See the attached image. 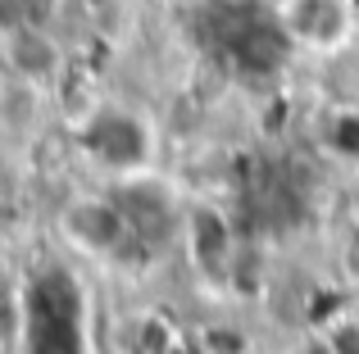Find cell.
<instances>
[{
    "label": "cell",
    "mask_w": 359,
    "mask_h": 354,
    "mask_svg": "<svg viewBox=\"0 0 359 354\" xmlns=\"http://www.w3.org/2000/svg\"><path fill=\"white\" fill-rule=\"evenodd\" d=\"M23 332H27V354H87L82 295L64 273L32 277Z\"/></svg>",
    "instance_id": "obj_1"
},
{
    "label": "cell",
    "mask_w": 359,
    "mask_h": 354,
    "mask_svg": "<svg viewBox=\"0 0 359 354\" xmlns=\"http://www.w3.org/2000/svg\"><path fill=\"white\" fill-rule=\"evenodd\" d=\"M82 141H87V150L96 155L100 164H109L114 173H137L141 164L150 160V132L128 109H100L87 123Z\"/></svg>",
    "instance_id": "obj_2"
},
{
    "label": "cell",
    "mask_w": 359,
    "mask_h": 354,
    "mask_svg": "<svg viewBox=\"0 0 359 354\" xmlns=\"http://www.w3.org/2000/svg\"><path fill=\"white\" fill-rule=\"evenodd\" d=\"M282 32L305 45H337L346 36V5L341 0H287Z\"/></svg>",
    "instance_id": "obj_3"
},
{
    "label": "cell",
    "mask_w": 359,
    "mask_h": 354,
    "mask_svg": "<svg viewBox=\"0 0 359 354\" xmlns=\"http://www.w3.org/2000/svg\"><path fill=\"white\" fill-rule=\"evenodd\" d=\"M5 55H9V64H14L23 78H46V73H55V64H60L55 41L41 32V27H32V23H14L9 27Z\"/></svg>",
    "instance_id": "obj_4"
},
{
    "label": "cell",
    "mask_w": 359,
    "mask_h": 354,
    "mask_svg": "<svg viewBox=\"0 0 359 354\" xmlns=\"http://www.w3.org/2000/svg\"><path fill=\"white\" fill-rule=\"evenodd\" d=\"M69 232L87 250H109L123 232H128V222H123L118 204H78V209L69 213Z\"/></svg>",
    "instance_id": "obj_5"
},
{
    "label": "cell",
    "mask_w": 359,
    "mask_h": 354,
    "mask_svg": "<svg viewBox=\"0 0 359 354\" xmlns=\"http://www.w3.org/2000/svg\"><path fill=\"white\" fill-rule=\"evenodd\" d=\"M323 346L327 354H359V318H337L323 332Z\"/></svg>",
    "instance_id": "obj_6"
},
{
    "label": "cell",
    "mask_w": 359,
    "mask_h": 354,
    "mask_svg": "<svg viewBox=\"0 0 359 354\" xmlns=\"http://www.w3.org/2000/svg\"><path fill=\"white\" fill-rule=\"evenodd\" d=\"M332 146L346 160H359V114H341L332 127Z\"/></svg>",
    "instance_id": "obj_7"
}]
</instances>
